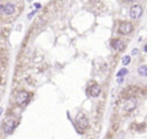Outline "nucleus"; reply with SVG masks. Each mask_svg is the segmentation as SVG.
<instances>
[{"instance_id": "7ed1b4c3", "label": "nucleus", "mask_w": 147, "mask_h": 139, "mask_svg": "<svg viewBox=\"0 0 147 139\" xmlns=\"http://www.w3.org/2000/svg\"><path fill=\"white\" fill-rule=\"evenodd\" d=\"M29 100V93L27 91H20L18 93L16 94V103L17 105H24L27 103V101Z\"/></svg>"}, {"instance_id": "9d476101", "label": "nucleus", "mask_w": 147, "mask_h": 139, "mask_svg": "<svg viewBox=\"0 0 147 139\" xmlns=\"http://www.w3.org/2000/svg\"><path fill=\"white\" fill-rule=\"evenodd\" d=\"M138 73L141 76H146L147 77V65H140L138 68Z\"/></svg>"}, {"instance_id": "4468645a", "label": "nucleus", "mask_w": 147, "mask_h": 139, "mask_svg": "<svg viewBox=\"0 0 147 139\" xmlns=\"http://www.w3.org/2000/svg\"><path fill=\"white\" fill-rule=\"evenodd\" d=\"M144 51H145V52H146V53H147V44H146V45H145V47H144Z\"/></svg>"}, {"instance_id": "2eb2a0df", "label": "nucleus", "mask_w": 147, "mask_h": 139, "mask_svg": "<svg viewBox=\"0 0 147 139\" xmlns=\"http://www.w3.org/2000/svg\"><path fill=\"white\" fill-rule=\"evenodd\" d=\"M127 1H128V2H135L136 0H127Z\"/></svg>"}, {"instance_id": "f03ea898", "label": "nucleus", "mask_w": 147, "mask_h": 139, "mask_svg": "<svg viewBox=\"0 0 147 139\" xmlns=\"http://www.w3.org/2000/svg\"><path fill=\"white\" fill-rule=\"evenodd\" d=\"M132 30H133V27L130 22H122L119 27V32L122 35H129L132 32Z\"/></svg>"}, {"instance_id": "f257e3e1", "label": "nucleus", "mask_w": 147, "mask_h": 139, "mask_svg": "<svg viewBox=\"0 0 147 139\" xmlns=\"http://www.w3.org/2000/svg\"><path fill=\"white\" fill-rule=\"evenodd\" d=\"M141 15H143V8H141V6H139V5H135V6H132V7L130 8V16H131V19H133V20H138Z\"/></svg>"}, {"instance_id": "ddd939ff", "label": "nucleus", "mask_w": 147, "mask_h": 139, "mask_svg": "<svg viewBox=\"0 0 147 139\" xmlns=\"http://www.w3.org/2000/svg\"><path fill=\"white\" fill-rule=\"evenodd\" d=\"M4 14V5H0V15Z\"/></svg>"}, {"instance_id": "9b49d317", "label": "nucleus", "mask_w": 147, "mask_h": 139, "mask_svg": "<svg viewBox=\"0 0 147 139\" xmlns=\"http://www.w3.org/2000/svg\"><path fill=\"white\" fill-rule=\"evenodd\" d=\"M128 73H129V71H128L127 68H122V69H121V70L119 71V73L116 74V76H117L119 78H121V77H123V76H125V75H127Z\"/></svg>"}, {"instance_id": "39448f33", "label": "nucleus", "mask_w": 147, "mask_h": 139, "mask_svg": "<svg viewBox=\"0 0 147 139\" xmlns=\"http://www.w3.org/2000/svg\"><path fill=\"white\" fill-rule=\"evenodd\" d=\"M15 128V122H14V120H8V121H6L5 122V125H4V130L6 133H10L13 131V129Z\"/></svg>"}, {"instance_id": "20e7f679", "label": "nucleus", "mask_w": 147, "mask_h": 139, "mask_svg": "<svg viewBox=\"0 0 147 139\" xmlns=\"http://www.w3.org/2000/svg\"><path fill=\"white\" fill-rule=\"evenodd\" d=\"M137 106V99L136 98H129L124 102V111H132Z\"/></svg>"}, {"instance_id": "423d86ee", "label": "nucleus", "mask_w": 147, "mask_h": 139, "mask_svg": "<svg viewBox=\"0 0 147 139\" xmlns=\"http://www.w3.org/2000/svg\"><path fill=\"white\" fill-rule=\"evenodd\" d=\"M77 124L82 128V129H85V128L87 127V124H89V121H87V119H86L84 115L81 114L77 116Z\"/></svg>"}, {"instance_id": "0eeeda50", "label": "nucleus", "mask_w": 147, "mask_h": 139, "mask_svg": "<svg viewBox=\"0 0 147 139\" xmlns=\"http://www.w3.org/2000/svg\"><path fill=\"white\" fill-rule=\"evenodd\" d=\"M15 12H16V8H15V6L13 4L4 5V14H6V15H13Z\"/></svg>"}, {"instance_id": "f8f14e48", "label": "nucleus", "mask_w": 147, "mask_h": 139, "mask_svg": "<svg viewBox=\"0 0 147 139\" xmlns=\"http://www.w3.org/2000/svg\"><path fill=\"white\" fill-rule=\"evenodd\" d=\"M122 63H123L124 65H129V63H130V56H129V55H125V56L122 59Z\"/></svg>"}, {"instance_id": "6e6552de", "label": "nucleus", "mask_w": 147, "mask_h": 139, "mask_svg": "<svg viewBox=\"0 0 147 139\" xmlns=\"http://www.w3.org/2000/svg\"><path fill=\"white\" fill-rule=\"evenodd\" d=\"M101 93V87L98 85V84H94V85H92L90 87V94L91 97H98L99 94Z\"/></svg>"}, {"instance_id": "1a4fd4ad", "label": "nucleus", "mask_w": 147, "mask_h": 139, "mask_svg": "<svg viewBox=\"0 0 147 139\" xmlns=\"http://www.w3.org/2000/svg\"><path fill=\"white\" fill-rule=\"evenodd\" d=\"M111 46H113V48L117 49V51H123L124 49V43L121 39H114L111 41Z\"/></svg>"}]
</instances>
